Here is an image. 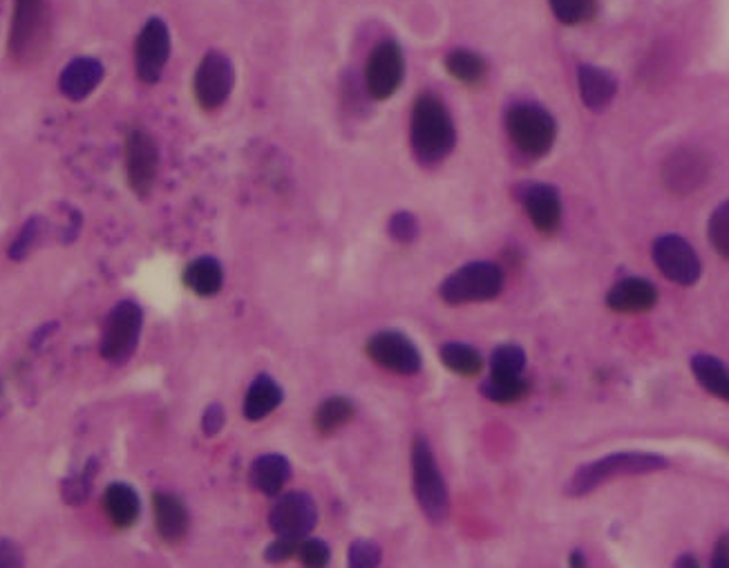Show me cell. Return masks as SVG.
I'll return each mask as SVG.
<instances>
[{
    "label": "cell",
    "mask_w": 729,
    "mask_h": 568,
    "mask_svg": "<svg viewBox=\"0 0 729 568\" xmlns=\"http://www.w3.org/2000/svg\"><path fill=\"white\" fill-rule=\"evenodd\" d=\"M709 240L711 246L729 260V200L722 202L709 218Z\"/></svg>",
    "instance_id": "4dcf8cb0"
},
{
    "label": "cell",
    "mask_w": 729,
    "mask_h": 568,
    "mask_svg": "<svg viewBox=\"0 0 729 568\" xmlns=\"http://www.w3.org/2000/svg\"><path fill=\"white\" fill-rule=\"evenodd\" d=\"M445 70L452 78H457L466 85H475L486 74V63L479 54L471 50H454L445 56Z\"/></svg>",
    "instance_id": "4316f807"
},
{
    "label": "cell",
    "mask_w": 729,
    "mask_h": 568,
    "mask_svg": "<svg viewBox=\"0 0 729 568\" xmlns=\"http://www.w3.org/2000/svg\"><path fill=\"white\" fill-rule=\"evenodd\" d=\"M711 568H729V537H722L716 544V550L711 557Z\"/></svg>",
    "instance_id": "60d3db41"
},
{
    "label": "cell",
    "mask_w": 729,
    "mask_h": 568,
    "mask_svg": "<svg viewBox=\"0 0 729 568\" xmlns=\"http://www.w3.org/2000/svg\"><path fill=\"white\" fill-rule=\"evenodd\" d=\"M235 85V70L229 56L211 52L202 59L196 72V97L204 111L222 108Z\"/></svg>",
    "instance_id": "ba28073f"
},
{
    "label": "cell",
    "mask_w": 729,
    "mask_h": 568,
    "mask_svg": "<svg viewBox=\"0 0 729 568\" xmlns=\"http://www.w3.org/2000/svg\"><path fill=\"white\" fill-rule=\"evenodd\" d=\"M571 568H584V557H582L580 550L573 553V557H571Z\"/></svg>",
    "instance_id": "7bdbcfd3"
},
{
    "label": "cell",
    "mask_w": 729,
    "mask_h": 568,
    "mask_svg": "<svg viewBox=\"0 0 729 568\" xmlns=\"http://www.w3.org/2000/svg\"><path fill=\"white\" fill-rule=\"evenodd\" d=\"M104 506H106V513H108L110 522L117 528H130L139 519V513H141L139 497L128 484L108 486L106 497H104Z\"/></svg>",
    "instance_id": "cb8c5ba5"
},
{
    "label": "cell",
    "mask_w": 729,
    "mask_h": 568,
    "mask_svg": "<svg viewBox=\"0 0 729 568\" xmlns=\"http://www.w3.org/2000/svg\"><path fill=\"white\" fill-rule=\"evenodd\" d=\"M93 472H95V467H93V470H87V467H85V472H83L81 477L67 480V482L63 484L65 502H70V504H78V502H83V499L87 497V493H89V484H93Z\"/></svg>",
    "instance_id": "e575fe53"
},
{
    "label": "cell",
    "mask_w": 729,
    "mask_h": 568,
    "mask_svg": "<svg viewBox=\"0 0 729 568\" xmlns=\"http://www.w3.org/2000/svg\"><path fill=\"white\" fill-rule=\"evenodd\" d=\"M419 233V224H416V218L410 215V213H399L392 218L390 222V235L397 240V242H412Z\"/></svg>",
    "instance_id": "d590c367"
},
{
    "label": "cell",
    "mask_w": 729,
    "mask_h": 568,
    "mask_svg": "<svg viewBox=\"0 0 729 568\" xmlns=\"http://www.w3.org/2000/svg\"><path fill=\"white\" fill-rule=\"evenodd\" d=\"M553 14L564 23V25H575L580 23L587 12H589V3L587 0H549Z\"/></svg>",
    "instance_id": "d6a6232c"
},
{
    "label": "cell",
    "mask_w": 729,
    "mask_h": 568,
    "mask_svg": "<svg viewBox=\"0 0 729 568\" xmlns=\"http://www.w3.org/2000/svg\"><path fill=\"white\" fill-rule=\"evenodd\" d=\"M47 34V0H14L10 52L14 61L39 54Z\"/></svg>",
    "instance_id": "8992f818"
},
{
    "label": "cell",
    "mask_w": 729,
    "mask_h": 568,
    "mask_svg": "<svg viewBox=\"0 0 729 568\" xmlns=\"http://www.w3.org/2000/svg\"><path fill=\"white\" fill-rule=\"evenodd\" d=\"M170 56V32L161 19H150L135 48L137 76L144 83H157L163 74V67Z\"/></svg>",
    "instance_id": "7c38bea8"
},
{
    "label": "cell",
    "mask_w": 729,
    "mask_h": 568,
    "mask_svg": "<svg viewBox=\"0 0 729 568\" xmlns=\"http://www.w3.org/2000/svg\"><path fill=\"white\" fill-rule=\"evenodd\" d=\"M674 568H700L698 559L694 555H680L674 564Z\"/></svg>",
    "instance_id": "b9f144b4"
},
{
    "label": "cell",
    "mask_w": 729,
    "mask_h": 568,
    "mask_svg": "<svg viewBox=\"0 0 729 568\" xmlns=\"http://www.w3.org/2000/svg\"><path fill=\"white\" fill-rule=\"evenodd\" d=\"M506 128L515 146L528 157H543L558 137V124L551 113L535 104L513 106L506 115Z\"/></svg>",
    "instance_id": "277c9868"
},
{
    "label": "cell",
    "mask_w": 729,
    "mask_h": 568,
    "mask_svg": "<svg viewBox=\"0 0 729 568\" xmlns=\"http://www.w3.org/2000/svg\"><path fill=\"white\" fill-rule=\"evenodd\" d=\"M23 550L12 539H0V568H23Z\"/></svg>",
    "instance_id": "f35d334b"
},
{
    "label": "cell",
    "mask_w": 729,
    "mask_h": 568,
    "mask_svg": "<svg viewBox=\"0 0 729 568\" xmlns=\"http://www.w3.org/2000/svg\"><path fill=\"white\" fill-rule=\"evenodd\" d=\"M144 325V312L137 303L126 301L119 303L113 314L108 316L104 340H102V356L110 362L128 360L139 343Z\"/></svg>",
    "instance_id": "52a82bcc"
},
{
    "label": "cell",
    "mask_w": 729,
    "mask_h": 568,
    "mask_svg": "<svg viewBox=\"0 0 729 568\" xmlns=\"http://www.w3.org/2000/svg\"><path fill=\"white\" fill-rule=\"evenodd\" d=\"M368 354L377 365H381V367H385L394 374L410 376V374H416L421 369L419 349L414 347V343L408 336H403L399 332L377 334L368 343Z\"/></svg>",
    "instance_id": "5bb4252c"
},
{
    "label": "cell",
    "mask_w": 729,
    "mask_h": 568,
    "mask_svg": "<svg viewBox=\"0 0 729 568\" xmlns=\"http://www.w3.org/2000/svg\"><path fill=\"white\" fill-rule=\"evenodd\" d=\"M102 81H104L102 61L93 56H81L61 72L59 90L70 102H83L99 87Z\"/></svg>",
    "instance_id": "e0dca14e"
},
{
    "label": "cell",
    "mask_w": 729,
    "mask_h": 568,
    "mask_svg": "<svg viewBox=\"0 0 729 568\" xmlns=\"http://www.w3.org/2000/svg\"><path fill=\"white\" fill-rule=\"evenodd\" d=\"M578 83H580L582 102L591 111H602L604 106H609L611 99L615 97V90H617V83H615L613 74H609L606 70L593 67V65H582L580 67Z\"/></svg>",
    "instance_id": "ffe728a7"
},
{
    "label": "cell",
    "mask_w": 729,
    "mask_h": 568,
    "mask_svg": "<svg viewBox=\"0 0 729 568\" xmlns=\"http://www.w3.org/2000/svg\"><path fill=\"white\" fill-rule=\"evenodd\" d=\"M441 360L443 365L462 376H477L484 369V358L482 354L464 343H447L441 349Z\"/></svg>",
    "instance_id": "484cf974"
},
{
    "label": "cell",
    "mask_w": 729,
    "mask_h": 568,
    "mask_svg": "<svg viewBox=\"0 0 729 568\" xmlns=\"http://www.w3.org/2000/svg\"><path fill=\"white\" fill-rule=\"evenodd\" d=\"M403 72H405V59L401 48L394 41L379 43L370 56L368 72H364V81H368V90L372 97L377 102L390 99L403 83Z\"/></svg>",
    "instance_id": "30bf717a"
},
{
    "label": "cell",
    "mask_w": 729,
    "mask_h": 568,
    "mask_svg": "<svg viewBox=\"0 0 729 568\" xmlns=\"http://www.w3.org/2000/svg\"><path fill=\"white\" fill-rule=\"evenodd\" d=\"M528 392V383L524 378H495L490 376V381L484 386V395L495 401V403H517L524 399Z\"/></svg>",
    "instance_id": "f546056e"
},
{
    "label": "cell",
    "mask_w": 729,
    "mask_h": 568,
    "mask_svg": "<svg viewBox=\"0 0 729 568\" xmlns=\"http://www.w3.org/2000/svg\"><path fill=\"white\" fill-rule=\"evenodd\" d=\"M36 235H39V220H30L25 227H23V231H21V235L17 238V242H14V246H12V251H10V255H12V260H21V257H25L28 253H30V249L34 246V240H36Z\"/></svg>",
    "instance_id": "74e56055"
},
{
    "label": "cell",
    "mask_w": 729,
    "mask_h": 568,
    "mask_svg": "<svg viewBox=\"0 0 729 568\" xmlns=\"http://www.w3.org/2000/svg\"><path fill=\"white\" fill-rule=\"evenodd\" d=\"M667 467V459L652 452H617L602 459H595L587 465H582L569 486V493L575 497L589 495L598 486L624 477V475H647V472H656Z\"/></svg>",
    "instance_id": "7a4b0ae2"
},
{
    "label": "cell",
    "mask_w": 729,
    "mask_h": 568,
    "mask_svg": "<svg viewBox=\"0 0 729 568\" xmlns=\"http://www.w3.org/2000/svg\"><path fill=\"white\" fill-rule=\"evenodd\" d=\"M318 522V508L314 499L305 493H289L271 508L268 524L278 537L300 539L307 537Z\"/></svg>",
    "instance_id": "9c48e42d"
},
{
    "label": "cell",
    "mask_w": 729,
    "mask_h": 568,
    "mask_svg": "<svg viewBox=\"0 0 729 568\" xmlns=\"http://www.w3.org/2000/svg\"><path fill=\"white\" fill-rule=\"evenodd\" d=\"M691 371L709 395L729 403V367L725 362L714 356L698 354L691 358Z\"/></svg>",
    "instance_id": "d4e9b609"
},
{
    "label": "cell",
    "mask_w": 729,
    "mask_h": 568,
    "mask_svg": "<svg viewBox=\"0 0 729 568\" xmlns=\"http://www.w3.org/2000/svg\"><path fill=\"white\" fill-rule=\"evenodd\" d=\"M281 403H283L281 386L273 381L271 376L262 374L249 388V395L244 399V414L249 421H260V419L268 417Z\"/></svg>",
    "instance_id": "603a6c76"
},
{
    "label": "cell",
    "mask_w": 729,
    "mask_h": 568,
    "mask_svg": "<svg viewBox=\"0 0 729 568\" xmlns=\"http://www.w3.org/2000/svg\"><path fill=\"white\" fill-rule=\"evenodd\" d=\"M298 555H300L305 568H327V564H329V546L320 539L303 541Z\"/></svg>",
    "instance_id": "836d02e7"
},
{
    "label": "cell",
    "mask_w": 729,
    "mask_h": 568,
    "mask_svg": "<svg viewBox=\"0 0 729 568\" xmlns=\"http://www.w3.org/2000/svg\"><path fill=\"white\" fill-rule=\"evenodd\" d=\"M381 548L374 541L358 539L349 548V568H379Z\"/></svg>",
    "instance_id": "1f68e13d"
},
{
    "label": "cell",
    "mask_w": 729,
    "mask_h": 568,
    "mask_svg": "<svg viewBox=\"0 0 729 568\" xmlns=\"http://www.w3.org/2000/svg\"><path fill=\"white\" fill-rule=\"evenodd\" d=\"M526 367V354L517 345H501L490 358V371L495 378H519Z\"/></svg>",
    "instance_id": "f1b7e54d"
},
{
    "label": "cell",
    "mask_w": 729,
    "mask_h": 568,
    "mask_svg": "<svg viewBox=\"0 0 729 568\" xmlns=\"http://www.w3.org/2000/svg\"><path fill=\"white\" fill-rule=\"evenodd\" d=\"M658 301L654 284L645 277H624L609 292L606 303L617 314H643Z\"/></svg>",
    "instance_id": "ac0fdd59"
},
{
    "label": "cell",
    "mask_w": 729,
    "mask_h": 568,
    "mask_svg": "<svg viewBox=\"0 0 729 568\" xmlns=\"http://www.w3.org/2000/svg\"><path fill=\"white\" fill-rule=\"evenodd\" d=\"M184 284L193 294L202 298H211L222 290L224 269L215 257H198L187 266Z\"/></svg>",
    "instance_id": "7402d4cb"
},
{
    "label": "cell",
    "mask_w": 729,
    "mask_h": 568,
    "mask_svg": "<svg viewBox=\"0 0 729 568\" xmlns=\"http://www.w3.org/2000/svg\"><path fill=\"white\" fill-rule=\"evenodd\" d=\"M504 290V271L493 262H473L454 271L441 284V298L447 305H471L495 301Z\"/></svg>",
    "instance_id": "3957f363"
},
{
    "label": "cell",
    "mask_w": 729,
    "mask_h": 568,
    "mask_svg": "<svg viewBox=\"0 0 729 568\" xmlns=\"http://www.w3.org/2000/svg\"><path fill=\"white\" fill-rule=\"evenodd\" d=\"M222 428H224V410H222L220 406H211V408L204 412L202 430H204L209 436H215Z\"/></svg>",
    "instance_id": "ab89813d"
},
{
    "label": "cell",
    "mask_w": 729,
    "mask_h": 568,
    "mask_svg": "<svg viewBox=\"0 0 729 568\" xmlns=\"http://www.w3.org/2000/svg\"><path fill=\"white\" fill-rule=\"evenodd\" d=\"M292 475L289 461L281 454H264L251 467L253 486L264 495H278Z\"/></svg>",
    "instance_id": "44dd1931"
},
{
    "label": "cell",
    "mask_w": 729,
    "mask_h": 568,
    "mask_svg": "<svg viewBox=\"0 0 729 568\" xmlns=\"http://www.w3.org/2000/svg\"><path fill=\"white\" fill-rule=\"evenodd\" d=\"M524 207L530 222L541 233H556L562 222V200L560 193L549 183H532L526 196Z\"/></svg>",
    "instance_id": "2e32d148"
},
{
    "label": "cell",
    "mask_w": 729,
    "mask_h": 568,
    "mask_svg": "<svg viewBox=\"0 0 729 568\" xmlns=\"http://www.w3.org/2000/svg\"><path fill=\"white\" fill-rule=\"evenodd\" d=\"M351 417H353V403L347 401V399H342V397H334V399L325 401L318 408V412H316V428L323 434H331L340 425H345Z\"/></svg>",
    "instance_id": "83f0119b"
},
{
    "label": "cell",
    "mask_w": 729,
    "mask_h": 568,
    "mask_svg": "<svg viewBox=\"0 0 729 568\" xmlns=\"http://www.w3.org/2000/svg\"><path fill=\"white\" fill-rule=\"evenodd\" d=\"M300 539H289V537H278L276 541H273L268 548H266V559L268 561H287L292 559L294 555L300 553Z\"/></svg>",
    "instance_id": "8d00e7d4"
},
{
    "label": "cell",
    "mask_w": 729,
    "mask_h": 568,
    "mask_svg": "<svg viewBox=\"0 0 729 568\" xmlns=\"http://www.w3.org/2000/svg\"><path fill=\"white\" fill-rule=\"evenodd\" d=\"M128 181L137 196H148L159 168V150L146 130H133L126 141Z\"/></svg>",
    "instance_id": "4fadbf2b"
},
{
    "label": "cell",
    "mask_w": 729,
    "mask_h": 568,
    "mask_svg": "<svg viewBox=\"0 0 729 568\" xmlns=\"http://www.w3.org/2000/svg\"><path fill=\"white\" fill-rule=\"evenodd\" d=\"M709 164L702 152L683 148L676 150L663 166V179L665 186L676 196H689L696 188H700L707 179Z\"/></svg>",
    "instance_id": "9a60e30c"
},
{
    "label": "cell",
    "mask_w": 729,
    "mask_h": 568,
    "mask_svg": "<svg viewBox=\"0 0 729 568\" xmlns=\"http://www.w3.org/2000/svg\"><path fill=\"white\" fill-rule=\"evenodd\" d=\"M155 506V522H157V530L159 535L175 544L181 537L187 535L189 530V511L177 495L170 493H157L152 499Z\"/></svg>",
    "instance_id": "d6986e66"
},
{
    "label": "cell",
    "mask_w": 729,
    "mask_h": 568,
    "mask_svg": "<svg viewBox=\"0 0 729 568\" xmlns=\"http://www.w3.org/2000/svg\"><path fill=\"white\" fill-rule=\"evenodd\" d=\"M412 467H414L416 502L432 522H443L447 515V491L425 439L414 441Z\"/></svg>",
    "instance_id": "5b68a950"
},
{
    "label": "cell",
    "mask_w": 729,
    "mask_h": 568,
    "mask_svg": "<svg viewBox=\"0 0 729 568\" xmlns=\"http://www.w3.org/2000/svg\"><path fill=\"white\" fill-rule=\"evenodd\" d=\"M654 260L661 273L683 287L698 282L700 277V260L691 244L680 235H663L654 244Z\"/></svg>",
    "instance_id": "8fae6325"
},
{
    "label": "cell",
    "mask_w": 729,
    "mask_h": 568,
    "mask_svg": "<svg viewBox=\"0 0 729 568\" xmlns=\"http://www.w3.org/2000/svg\"><path fill=\"white\" fill-rule=\"evenodd\" d=\"M454 141H457V133H454L447 108L441 99L425 94L414 104L412 113V146L416 157L423 164H439L452 152Z\"/></svg>",
    "instance_id": "6da1fadb"
}]
</instances>
